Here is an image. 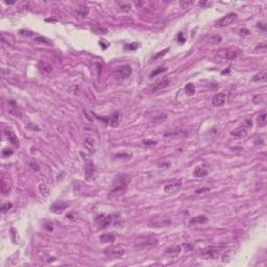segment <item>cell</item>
<instances>
[{
    "mask_svg": "<svg viewBox=\"0 0 267 267\" xmlns=\"http://www.w3.org/2000/svg\"><path fill=\"white\" fill-rule=\"evenodd\" d=\"M38 68H39L40 72L42 74H45V75H49L52 72V66L48 64L47 62H44V61H40L38 63Z\"/></svg>",
    "mask_w": 267,
    "mask_h": 267,
    "instance_id": "obj_13",
    "label": "cell"
},
{
    "mask_svg": "<svg viewBox=\"0 0 267 267\" xmlns=\"http://www.w3.org/2000/svg\"><path fill=\"white\" fill-rule=\"evenodd\" d=\"M210 41H211L213 44H217L222 41V38H221V36H219V35H215V36H212Z\"/></svg>",
    "mask_w": 267,
    "mask_h": 267,
    "instance_id": "obj_32",
    "label": "cell"
},
{
    "mask_svg": "<svg viewBox=\"0 0 267 267\" xmlns=\"http://www.w3.org/2000/svg\"><path fill=\"white\" fill-rule=\"evenodd\" d=\"M248 33H249V31L247 30V29H245V28H243V29H241V30H240V35L241 36H242V35L243 36H247Z\"/></svg>",
    "mask_w": 267,
    "mask_h": 267,
    "instance_id": "obj_43",
    "label": "cell"
},
{
    "mask_svg": "<svg viewBox=\"0 0 267 267\" xmlns=\"http://www.w3.org/2000/svg\"><path fill=\"white\" fill-rule=\"evenodd\" d=\"M39 189H40V191H41L42 195H44V196L49 195L50 191H49V189H48V187L45 185V184H41V185L39 186Z\"/></svg>",
    "mask_w": 267,
    "mask_h": 267,
    "instance_id": "obj_28",
    "label": "cell"
},
{
    "mask_svg": "<svg viewBox=\"0 0 267 267\" xmlns=\"http://www.w3.org/2000/svg\"><path fill=\"white\" fill-rule=\"evenodd\" d=\"M35 41L36 42H39V43H44V44H47V45H49L50 44V41L48 39H46L45 37H36L35 38Z\"/></svg>",
    "mask_w": 267,
    "mask_h": 267,
    "instance_id": "obj_31",
    "label": "cell"
},
{
    "mask_svg": "<svg viewBox=\"0 0 267 267\" xmlns=\"http://www.w3.org/2000/svg\"><path fill=\"white\" fill-rule=\"evenodd\" d=\"M131 182V175L126 174V173H119L113 179L112 185H113V189H112L111 193H118V192H123L126 190L128 184Z\"/></svg>",
    "mask_w": 267,
    "mask_h": 267,
    "instance_id": "obj_1",
    "label": "cell"
},
{
    "mask_svg": "<svg viewBox=\"0 0 267 267\" xmlns=\"http://www.w3.org/2000/svg\"><path fill=\"white\" fill-rule=\"evenodd\" d=\"M2 154H3L4 156H10L13 154V150L10 149V148H4L3 151H2Z\"/></svg>",
    "mask_w": 267,
    "mask_h": 267,
    "instance_id": "obj_39",
    "label": "cell"
},
{
    "mask_svg": "<svg viewBox=\"0 0 267 267\" xmlns=\"http://www.w3.org/2000/svg\"><path fill=\"white\" fill-rule=\"evenodd\" d=\"M208 221V217H205V215H198L195 216V217H192L190 219L189 223L190 224H202L205 223Z\"/></svg>",
    "mask_w": 267,
    "mask_h": 267,
    "instance_id": "obj_19",
    "label": "cell"
},
{
    "mask_svg": "<svg viewBox=\"0 0 267 267\" xmlns=\"http://www.w3.org/2000/svg\"><path fill=\"white\" fill-rule=\"evenodd\" d=\"M118 5H119L120 10L123 12H128L131 10V4L125 3V2H118Z\"/></svg>",
    "mask_w": 267,
    "mask_h": 267,
    "instance_id": "obj_30",
    "label": "cell"
},
{
    "mask_svg": "<svg viewBox=\"0 0 267 267\" xmlns=\"http://www.w3.org/2000/svg\"><path fill=\"white\" fill-rule=\"evenodd\" d=\"M209 188H205V189H197L196 190V193H202V191H209Z\"/></svg>",
    "mask_w": 267,
    "mask_h": 267,
    "instance_id": "obj_44",
    "label": "cell"
},
{
    "mask_svg": "<svg viewBox=\"0 0 267 267\" xmlns=\"http://www.w3.org/2000/svg\"><path fill=\"white\" fill-rule=\"evenodd\" d=\"M5 3L6 4H14L15 1H5Z\"/></svg>",
    "mask_w": 267,
    "mask_h": 267,
    "instance_id": "obj_45",
    "label": "cell"
},
{
    "mask_svg": "<svg viewBox=\"0 0 267 267\" xmlns=\"http://www.w3.org/2000/svg\"><path fill=\"white\" fill-rule=\"evenodd\" d=\"M236 56H237V53H236V51H234V50L220 49L219 51L216 52L214 59H215V61L218 63H224V62H228V61L235 60Z\"/></svg>",
    "mask_w": 267,
    "mask_h": 267,
    "instance_id": "obj_3",
    "label": "cell"
},
{
    "mask_svg": "<svg viewBox=\"0 0 267 267\" xmlns=\"http://www.w3.org/2000/svg\"><path fill=\"white\" fill-rule=\"evenodd\" d=\"M12 207H13V205L10 202H6V203H4V205H1V212L2 213H6V212L8 211V210H10L12 209Z\"/></svg>",
    "mask_w": 267,
    "mask_h": 267,
    "instance_id": "obj_35",
    "label": "cell"
},
{
    "mask_svg": "<svg viewBox=\"0 0 267 267\" xmlns=\"http://www.w3.org/2000/svg\"><path fill=\"white\" fill-rule=\"evenodd\" d=\"M85 144H86V147L90 149V151H94V140L92 138H87Z\"/></svg>",
    "mask_w": 267,
    "mask_h": 267,
    "instance_id": "obj_27",
    "label": "cell"
},
{
    "mask_svg": "<svg viewBox=\"0 0 267 267\" xmlns=\"http://www.w3.org/2000/svg\"><path fill=\"white\" fill-rule=\"evenodd\" d=\"M88 13H89V8L86 7V6H84V7H80V8H77V10H76V14H77L79 17H82V18L87 17Z\"/></svg>",
    "mask_w": 267,
    "mask_h": 267,
    "instance_id": "obj_26",
    "label": "cell"
},
{
    "mask_svg": "<svg viewBox=\"0 0 267 267\" xmlns=\"http://www.w3.org/2000/svg\"><path fill=\"white\" fill-rule=\"evenodd\" d=\"M182 187V183L181 182H173V183H169L167 184L164 187V191L166 193H175L177 192Z\"/></svg>",
    "mask_w": 267,
    "mask_h": 267,
    "instance_id": "obj_11",
    "label": "cell"
},
{
    "mask_svg": "<svg viewBox=\"0 0 267 267\" xmlns=\"http://www.w3.org/2000/svg\"><path fill=\"white\" fill-rule=\"evenodd\" d=\"M184 247H186V251H191V249L194 248L193 245H192V244H187V243H186V244H184Z\"/></svg>",
    "mask_w": 267,
    "mask_h": 267,
    "instance_id": "obj_42",
    "label": "cell"
},
{
    "mask_svg": "<svg viewBox=\"0 0 267 267\" xmlns=\"http://www.w3.org/2000/svg\"><path fill=\"white\" fill-rule=\"evenodd\" d=\"M254 82H266V72H261V73L256 74L253 77Z\"/></svg>",
    "mask_w": 267,
    "mask_h": 267,
    "instance_id": "obj_23",
    "label": "cell"
},
{
    "mask_svg": "<svg viewBox=\"0 0 267 267\" xmlns=\"http://www.w3.org/2000/svg\"><path fill=\"white\" fill-rule=\"evenodd\" d=\"M191 3H192L191 1H188V2L187 1H179V5H181L183 8H186L188 5H190Z\"/></svg>",
    "mask_w": 267,
    "mask_h": 267,
    "instance_id": "obj_41",
    "label": "cell"
},
{
    "mask_svg": "<svg viewBox=\"0 0 267 267\" xmlns=\"http://www.w3.org/2000/svg\"><path fill=\"white\" fill-rule=\"evenodd\" d=\"M142 143H143L144 145L148 146V145H156V143H158V142L154 141V140H144Z\"/></svg>",
    "mask_w": 267,
    "mask_h": 267,
    "instance_id": "obj_38",
    "label": "cell"
},
{
    "mask_svg": "<svg viewBox=\"0 0 267 267\" xmlns=\"http://www.w3.org/2000/svg\"><path fill=\"white\" fill-rule=\"evenodd\" d=\"M169 82H170V80H169L168 78H164V79H162V80H160V82H156V84L152 86L151 91H152V92H156V91H159V90H162V89L166 88V87L168 86Z\"/></svg>",
    "mask_w": 267,
    "mask_h": 267,
    "instance_id": "obj_14",
    "label": "cell"
},
{
    "mask_svg": "<svg viewBox=\"0 0 267 267\" xmlns=\"http://www.w3.org/2000/svg\"><path fill=\"white\" fill-rule=\"evenodd\" d=\"M114 216L115 215H107V214H100V215H97L95 217V223L98 225L99 228L103 230V228H107L108 226L112 225L114 220Z\"/></svg>",
    "mask_w": 267,
    "mask_h": 267,
    "instance_id": "obj_4",
    "label": "cell"
},
{
    "mask_svg": "<svg viewBox=\"0 0 267 267\" xmlns=\"http://www.w3.org/2000/svg\"><path fill=\"white\" fill-rule=\"evenodd\" d=\"M10 185H8V184L6 183V182L4 181L3 179H2V181H1V191H2V194H3V195H6V194L10 192Z\"/></svg>",
    "mask_w": 267,
    "mask_h": 267,
    "instance_id": "obj_24",
    "label": "cell"
},
{
    "mask_svg": "<svg viewBox=\"0 0 267 267\" xmlns=\"http://www.w3.org/2000/svg\"><path fill=\"white\" fill-rule=\"evenodd\" d=\"M6 137H7L8 141L10 142L12 144H14V145L18 146L19 145V140L18 138H17V136L15 135L13 132H10V131H8V132H6Z\"/></svg>",
    "mask_w": 267,
    "mask_h": 267,
    "instance_id": "obj_21",
    "label": "cell"
},
{
    "mask_svg": "<svg viewBox=\"0 0 267 267\" xmlns=\"http://www.w3.org/2000/svg\"><path fill=\"white\" fill-rule=\"evenodd\" d=\"M8 113L10 115L15 116V117L21 118L22 117V113H21L20 109H19L18 105L15 100H10L8 101Z\"/></svg>",
    "mask_w": 267,
    "mask_h": 267,
    "instance_id": "obj_9",
    "label": "cell"
},
{
    "mask_svg": "<svg viewBox=\"0 0 267 267\" xmlns=\"http://www.w3.org/2000/svg\"><path fill=\"white\" fill-rule=\"evenodd\" d=\"M168 51H169V48H166V49H163L161 52H158V53H156V54H154V58H152V61L156 60V59H160L161 56H164V54H166Z\"/></svg>",
    "mask_w": 267,
    "mask_h": 267,
    "instance_id": "obj_33",
    "label": "cell"
},
{
    "mask_svg": "<svg viewBox=\"0 0 267 267\" xmlns=\"http://www.w3.org/2000/svg\"><path fill=\"white\" fill-rule=\"evenodd\" d=\"M236 18H237L236 13H228V14H226L225 16L222 17L221 19H219V20L216 22V26H218V27L228 26V25H231L235 20H236Z\"/></svg>",
    "mask_w": 267,
    "mask_h": 267,
    "instance_id": "obj_6",
    "label": "cell"
},
{
    "mask_svg": "<svg viewBox=\"0 0 267 267\" xmlns=\"http://www.w3.org/2000/svg\"><path fill=\"white\" fill-rule=\"evenodd\" d=\"M182 248L179 245H174V246H170L168 247V248H166V251H165V254L168 256H172V257H174V256H177L179 253H181Z\"/></svg>",
    "mask_w": 267,
    "mask_h": 267,
    "instance_id": "obj_18",
    "label": "cell"
},
{
    "mask_svg": "<svg viewBox=\"0 0 267 267\" xmlns=\"http://www.w3.org/2000/svg\"><path fill=\"white\" fill-rule=\"evenodd\" d=\"M177 40H179V43H185L186 42V39H185V37H184V33H179V36H177Z\"/></svg>",
    "mask_w": 267,
    "mask_h": 267,
    "instance_id": "obj_40",
    "label": "cell"
},
{
    "mask_svg": "<svg viewBox=\"0 0 267 267\" xmlns=\"http://www.w3.org/2000/svg\"><path fill=\"white\" fill-rule=\"evenodd\" d=\"M29 166H30L31 168H33V170H36V171H39L40 170V165L38 164V163L36 162L35 160L31 161V162H29Z\"/></svg>",
    "mask_w": 267,
    "mask_h": 267,
    "instance_id": "obj_36",
    "label": "cell"
},
{
    "mask_svg": "<svg viewBox=\"0 0 267 267\" xmlns=\"http://www.w3.org/2000/svg\"><path fill=\"white\" fill-rule=\"evenodd\" d=\"M97 28H93V30L95 31L96 33H107L108 30L105 28H103V27H99V26H96Z\"/></svg>",
    "mask_w": 267,
    "mask_h": 267,
    "instance_id": "obj_37",
    "label": "cell"
},
{
    "mask_svg": "<svg viewBox=\"0 0 267 267\" xmlns=\"http://www.w3.org/2000/svg\"><path fill=\"white\" fill-rule=\"evenodd\" d=\"M185 92L187 95H193L195 93V87L193 84H187L185 87Z\"/></svg>",
    "mask_w": 267,
    "mask_h": 267,
    "instance_id": "obj_25",
    "label": "cell"
},
{
    "mask_svg": "<svg viewBox=\"0 0 267 267\" xmlns=\"http://www.w3.org/2000/svg\"><path fill=\"white\" fill-rule=\"evenodd\" d=\"M105 256L109 259L113 260V259H118V258H121L122 256L125 254V248L122 245H111V246L107 247L103 251Z\"/></svg>",
    "mask_w": 267,
    "mask_h": 267,
    "instance_id": "obj_2",
    "label": "cell"
},
{
    "mask_svg": "<svg viewBox=\"0 0 267 267\" xmlns=\"http://www.w3.org/2000/svg\"><path fill=\"white\" fill-rule=\"evenodd\" d=\"M115 76L118 79H125V78L130 77L132 74V67L130 65H122V66H118L115 69L114 72Z\"/></svg>",
    "mask_w": 267,
    "mask_h": 267,
    "instance_id": "obj_5",
    "label": "cell"
},
{
    "mask_svg": "<svg viewBox=\"0 0 267 267\" xmlns=\"http://www.w3.org/2000/svg\"><path fill=\"white\" fill-rule=\"evenodd\" d=\"M208 173H209V166L207 164H203L200 165L194 169L193 174L195 177H205L208 175Z\"/></svg>",
    "mask_w": 267,
    "mask_h": 267,
    "instance_id": "obj_10",
    "label": "cell"
},
{
    "mask_svg": "<svg viewBox=\"0 0 267 267\" xmlns=\"http://www.w3.org/2000/svg\"><path fill=\"white\" fill-rule=\"evenodd\" d=\"M231 135H232L233 137H236V138H242L246 135V130H245L244 126H241V128H236V130L232 131Z\"/></svg>",
    "mask_w": 267,
    "mask_h": 267,
    "instance_id": "obj_20",
    "label": "cell"
},
{
    "mask_svg": "<svg viewBox=\"0 0 267 267\" xmlns=\"http://www.w3.org/2000/svg\"><path fill=\"white\" fill-rule=\"evenodd\" d=\"M202 256L205 259H216L218 257V251L214 248H208L202 251Z\"/></svg>",
    "mask_w": 267,
    "mask_h": 267,
    "instance_id": "obj_17",
    "label": "cell"
},
{
    "mask_svg": "<svg viewBox=\"0 0 267 267\" xmlns=\"http://www.w3.org/2000/svg\"><path fill=\"white\" fill-rule=\"evenodd\" d=\"M225 99L226 95L224 93H218L212 98V103H213L214 107H221L225 102Z\"/></svg>",
    "mask_w": 267,
    "mask_h": 267,
    "instance_id": "obj_12",
    "label": "cell"
},
{
    "mask_svg": "<svg viewBox=\"0 0 267 267\" xmlns=\"http://www.w3.org/2000/svg\"><path fill=\"white\" fill-rule=\"evenodd\" d=\"M85 170H86V179H91L94 177L95 168H94V165H93L92 162H87Z\"/></svg>",
    "mask_w": 267,
    "mask_h": 267,
    "instance_id": "obj_15",
    "label": "cell"
},
{
    "mask_svg": "<svg viewBox=\"0 0 267 267\" xmlns=\"http://www.w3.org/2000/svg\"><path fill=\"white\" fill-rule=\"evenodd\" d=\"M139 44H137V43H132V44H126V45H124V48H125V49H128V50H137L138 48H139Z\"/></svg>",
    "mask_w": 267,
    "mask_h": 267,
    "instance_id": "obj_34",
    "label": "cell"
},
{
    "mask_svg": "<svg viewBox=\"0 0 267 267\" xmlns=\"http://www.w3.org/2000/svg\"><path fill=\"white\" fill-rule=\"evenodd\" d=\"M167 70V68H165V67H160V68H156V70H154V71L151 72V73H150V77H154V76L156 75H159V74H161V73H163V72H165Z\"/></svg>",
    "mask_w": 267,
    "mask_h": 267,
    "instance_id": "obj_29",
    "label": "cell"
},
{
    "mask_svg": "<svg viewBox=\"0 0 267 267\" xmlns=\"http://www.w3.org/2000/svg\"><path fill=\"white\" fill-rule=\"evenodd\" d=\"M68 207H69V203H68L67 201L56 200L51 205L50 210H51V211L53 212V213H56V214H61L62 212H64Z\"/></svg>",
    "mask_w": 267,
    "mask_h": 267,
    "instance_id": "obj_7",
    "label": "cell"
},
{
    "mask_svg": "<svg viewBox=\"0 0 267 267\" xmlns=\"http://www.w3.org/2000/svg\"><path fill=\"white\" fill-rule=\"evenodd\" d=\"M120 120H121V114H120V112L116 111V112H114L109 118L105 119V121L107 122L108 125L112 126V128H116V126L119 125Z\"/></svg>",
    "mask_w": 267,
    "mask_h": 267,
    "instance_id": "obj_8",
    "label": "cell"
},
{
    "mask_svg": "<svg viewBox=\"0 0 267 267\" xmlns=\"http://www.w3.org/2000/svg\"><path fill=\"white\" fill-rule=\"evenodd\" d=\"M115 234L114 233H105V234H102L100 235V237H99V240L101 241L102 243H112L115 241Z\"/></svg>",
    "mask_w": 267,
    "mask_h": 267,
    "instance_id": "obj_16",
    "label": "cell"
},
{
    "mask_svg": "<svg viewBox=\"0 0 267 267\" xmlns=\"http://www.w3.org/2000/svg\"><path fill=\"white\" fill-rule=\"evenodd\" d=\"M266 121H267V115L266 113H262L260 114L259 116H258V119H257V122H258V125L259 126H265L266 125Z\"/></svg>",
    "mask_w": 267,
    "mask_h": 267,
    "instance_id": "obj_22",
    "label": "cell"
}]
</instances>
